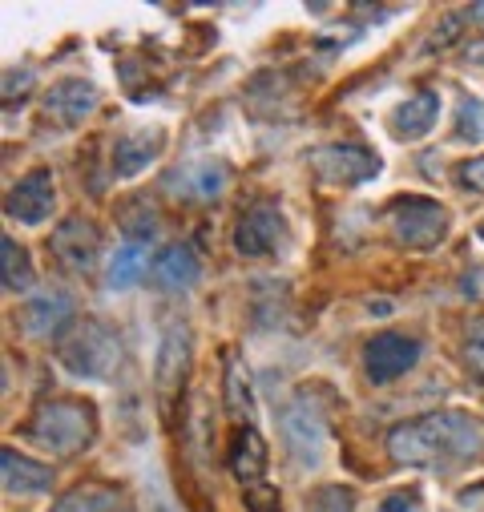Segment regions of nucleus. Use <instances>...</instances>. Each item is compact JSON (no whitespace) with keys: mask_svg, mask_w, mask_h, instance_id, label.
Segmentation results:
<instances>
[{"mask_svg":"<svg viewBox=\"0 0 484 512\" xmlns=\"http://www.w3.org/2000/svg\"><path fill=\"white\" fill-rule=\"evenodd\" d=\"M388 452L408 468H452L484 456V428L468 412H428L392 428Z\"/></svg>","mask_w":484,"mask_h":512,"instance_id":"f257e3e1","label":"nucleus"},{"mask_svg":"<svg viewBox=\"0 0 484 512\" xmlns=\"http://www.w3.org/2000/svg\"><path fill=\"white\" fill-rule=\"evenodd\" d=\"M57 359L69 375L89 379V383H109L121 367V339L113 327H105L101 319H85L61 347Z\"/></svg>","mask_w":484,"mask_h":512,"instance_id":"f03ea898","label":"nucleus"},{"mask_svg":"<svg viewBox=\"0 0 484 512\" xmlns=\"http://www.w3.org/2000/svg\"><path fill=\"white\" fill-rule=\"evenodd\" d=\"M97 436V424H93V408L89 404H77V400H53L45 404L33 424H29V440H37L45 452L53 456H73V452H85Z\"/></svg>","mask_w":484,"mask_h":512,"instance_id":"7ed1b4c3","label":"nucleus"},{"mask_svg":"<svg viewBox=\"0 0 484 512\" xmlns=\"http://www.w3.org/2000/svg\"><path fill=\"white\" fill-rule=\"evenodd\" d=\"M388 222H392L396 242H404V246H412V250H432V246H440V242L448 238V226H452L448 206L436 202V198H424V194H404V198H396Z\"/></svg>","mask_w":484,"mask_h":512,"instance_id":"20e7f679","label":"nucleus"},{"mask_svg":"<svg viewBox=\"0 0 484 512\" xmlns=\"http://www.w3.org/2000/svg\"><path fill=\"white\" fill-rule=\"evenodd\" d=\"M279 432H283V444L295 456V464H303V468H319L323 464V456H327V424L307 400H291L279 412Z\"/></svg>","mask_w":484,"mask_h":512,"instance_id":"39448f33","label":"nucleus"},{"mask_svg":"<svg viewBox=\"0 0 484 512\" xmlns=\"http://www.w3.org/2000/svg\"><path fill=\"white\" fill-rule=\"evenodd\" d=\"M311 166L327 186L339 190H359L380 174V158L363 146H319L311 154Z\"/></svg>","mask_w":484,"mask_h":512,"instance_id":"423d86ee","label":"nucleus"},{"mask_svg":"<svg viewBox=\"0 0 484 512\" xmlns=\"http://www.w3.org/2000/svg\"><path fill=\"white\" fill-rule=\"evenodd\" d=\"M226 186H230V170H226V162H218L210 154L186 158L166 178V190L174 198H182V202H214V198H222Z\"/></svg>","mask_w":484,"mask_h":512,"instance_id":"0eeeda50","label":"nucleus"},{"mask_svg":"<svg viewBox=\"0 0 484 512\" xmlns=\"http://www.w3.org/2000/svg\"><path fill=\"white\" fill-rule=\"evenodd\" d=\"M283 238H287L283 210L275 202H255L234 230V250L247 254V259H263V254H275L283 246Z\"/></svg>","mask_w":484,"mask_h":512,"instance_id":"6e6552de","label":"nucleus"},{"mask_svg":"<svg viewBox=\"0 0 484 512\" xmlns=\"http://www.w3.org/2000/svg\"><path fill=\"white\" fill-rule=\"evenodd\" d=\"M416 363H420V343L400 331H384L363 347V371H368L372 383H392L404 371H412Z\"/></svg>","mask_w":484,"mask_h":512,"instance_id":"1a4fd4ad","label":"nucleus"},{"mask_svg":"<svg viewBox=\"0 0 484 512\" xmlns=\"http://www.w3.org/2000/svg\"><path fill=\"white\" fill-rule=\"evenodd\" d=\"M53 254L57 263L73 275H89L97 254H101V234L89 218H65L57 230H53Z\"/></svg>","mask_w":484,"mask_h":512,"instance_id":"9d476101","label":"nucleus"},{"mask_svg":"<svg viewBox=\"0 0 484 512\" xmlns=\"http://www.w3.org/2000/svg\"><path fill=\"white\" fill-rule=\"evenodd\" d=\"M436 121H440V97L432 89H416L388 109V134L396 142H420L436 130Z\"/></svg>","mask_w":484,"mask_h":512,"instance_id":"9b49d317","label":"nucleus"},{"mask_svg":"<svg viewBox=\"0 0 484 512\" xmlns=\"http://www.w3.org/2000/svg\"><path fill=\"white\" fill-rule=\"evenodd\" d=\"M162 150H166V130L162 125H138V130L121 134L113 142V174L117 178H138L158 162Z\"/></svg>","mask_w":484,"mask_h":512,"instance_id":"f8f14e48","label":"nucleus"},{"mask_svg":"<svg viewBox=\"0 0 484 512\" xmlns=\"http://www.w3.org/2000/svg\"><path fill=\"white\" fill-rule=\"evenodd\" d=\"M57 206V190H53V174L49 170H29L13 190H9V218L25 222V226H41Z\"/></svg>","mask_w":484,"mask_h":512,"instance_id":"ddd939ff","label":"nucleus"},{"mask_svg":"<svg viewBox=\"0 0 484 512\" xmlns=\"http://www.w3.org/2000/svg\"><path fill=\"white\" fill-rule=\"evenodd\" d=\"M69 319H73V295L61 291V287L37 291V295L21 307V327H25V335H33V339H53L61 327H69Z\"/></svg>","mask_w":484,"mask_h":512,"instance_id":"4468645a","label":"nucleus"},{"mask_svg":"<svg viewBox=\"0 0 484 512\" xmlns=\"http://www.w3.org/2000/svg\"><path fill=\"white\" fill-rule=\"evenodd\" d=\"M97 101H101V93H97L93 81H85V77H65V81L49 85V93H45V113L57 117L61 125H77V121H85V117L97 109Z\"/></svg>","mask_w":484,"mask_h":512,"instance_id":"2eb2a0df","label":"nucleus"},{"mask_svg":"<svg viewBox=\"0 0 484 512\" xmlns=\"http://www.w3.org/2000/svg\"><path fill=\"white\" fill-rule=\"evenodd\" d=\"M0 468H5V488L13 496H45L53 488V468L17 452V448H5L0 452Z\"/></svg>","mask_w":484,"mask_h":512,"instance_id":"dca6fc26","label":"nucleus"},{"mask_svg":"<svg viewBox=\"0 0 484 512\" xmlns=\"http://www.w3.org/2000/svg\"><path fill=\"white\" fill-rule=\"evenodd\" d=\"M154 283L162 291H194L202 283V263L190 246H166L154 263Z\"/></svg>","mask_w":484,"mask_h":512,"instance_id":"f3484780","label":"nucleus"},{"mask_svg":"<svg viewBox=\"0 0 484 512\" xmlns=\"http://www.w3.org/2000/svg\"><path fill=\"white\" fill-rule=\"evenodd\" d=\"M146 263H150V242H134V238H121L109 254V267H105V279H109V291H130L142 275H146Z\"/></svg>","mask_w":484,"mask_h":512,"instance_id":"a211bd4d","label":"nucleus"},{"mask_svg":"<svg viewBox=\"0 0 484 512\" xmlns=\"http://www.w3.org/2000/svg\"><path fill=\"white\" fill-rule=\"evenodd\" d=\"M190 367V331L182 323H170L158 347V388H174Z\"/></svg>","mask_w":484,"mask_h":512,"instance_id":"6ab92c4d","label":"nucleus"},{"mask_svg":"<svg viewBox=\"0 0 484 512\" xmlns=\"http://www.w3.org/2000/svg\"><path fill=\"white\" fill-rule=\"evenodd\" d=\"M263 464H267V444L255 428H238L234 436V448H230V472L242 480V484H259L263 476Z\"/></svg>","mask_w":484,"mask_h":512,"instance_id":"aec40b11","label":"nucleus"},{"mask_svg":"<svg viewBox=\"0 0 484 512\" xmlns=\"http://www.w3.org/2000/svg\"><path fill=\"white\" fill-rule=\"evenodd\" d=\"M53 512H121V500L105 484H77L57 500Z\"/></svg>","mask_w":484,"mask_h":512,"instance_id":"412c9836","label":"nucleus"},{"mask_svg":"<svg viewBox=\"0 0 484 512\" xmlns=\"http://www.w3.org/2000/svg\"><path fill=\"white\" fill-rule=\"evenodd\" d=\"M226 408L238 420H251L255 416V396H251V371L238 355L226 359Z\"/></svg>","mask_w":484,"mask_h":512,"instance_id":"4be33fe9","label":"nucleus"},{"mask_svg":"<svg viewBox=\"0 0 484 512\" xmlns=\"http://www.w3.org/2000/svg\"><path fill=\"white\" fill-rule=\"evenodd\" d=\"M0 279H5L9 291H29L37 283V271H33V259H29V250L13 238L0 242Z\"/></svg>","mask_w":484,"mask_h":512,"instance_id":"5701e85b","label":"nucleus"},{"mask_svg":"<svg viewBox=\"0 0 484 512\" xmlns=\"http://www.w3.org/2000/svg\"><path fill=\"white\" fill-rule=\"evenodd\" d=\"M456 138L468 146L484 142V101L480 97H460L456 105Z\"/></svg>","mask_w":484,"mask_h":512,"instance_id":"b1692460","label":"nucleus"},{"mask_svg":"<svg viewBox=\"0 0 484 512\" xmlns=\"http://www.w3.org/2000/svg\"><path fill=\"white\" fill-rule=\"evenodd\" d=\"M464 367L476 383H484V315L472 319L464 331Z\"/></svg>","mask_w":484,"mask_h":512,"instance_id":"393cba45","label":"nucleus"},{"mask_svg":"<svg viewBox=\"0 0 484 512\" xmlns=\"http://www.w3.org/2000/svg\"><path fill=\"white\" fill-rule=\"evenodd\" d=\"M460 186L472 190V194H484V158H468L460 170H456Z\"/></svg>","mask_w":484,"mask_h":512,"instance_id":"a878e982","label":"nucleus"},{"mask_svg":"<svg viewBox=\"0 0 484 512\" xmlns=\"http://www.w3.org/2000/svg\"><path fill=\"white\" fill-rule=\"evenodd\" d=\"M247 504H251V512H279V492L271 484H255L247 492Z\"/></svg>","mask_w":484,"mask_h":512,"instance_id":"bb28decb","label":"nucleus"},{"mask_svg":"<svg viewBox=\"0 0 484 512\" xmlns=\"http://www.w3.org/2000/svg\"><path fill=\"white\" fill-rule=\"evenodd\" d=\"M460 295L472 303H484V267H468L460 275Z\"/></svg>","mask_w":484,"mask_h":512,"instance_id":"cd10ccee","label":"nucleus"},{"mask_svg":"<svg viewBox=\"0 0 484 512\" xmlns=\"http://www.w3.org/2000/svg\"><path fill=\"white\" fill-rule=\"evenodd\" d=\"M376 512H424V504L416 492H392Z\"/></svg>","mask_w":484,"mask_h":512,"instance_id":"c85d7f7f","label":"nucleus"},{"mask_svg":"<svg viewBox=\"0 0 484 512\" xmlns=\"http://www.w3.org/2000/svg\"><path fill=\"white\" fill-rule=\"evenodd\" d=\"M464 61H468V65H476V69H484V41L468 45V49H464Z\"/></svg>","mask_w":484,"mask_h":512,"instance_id":"c756f323","label":"nucleus"},{"mask_svg":"<svg viewBox=\"0 0 484 512\" xmlns=\"http://www.w3.org/2000/svg\"><path fill=\"white\" fill-rule=\"evenodd\" d=\"M368 311H376V319H388L392 303H384V299H372V303H368Z\"/></svg>","mask_w":484,"mask_h":512,"instance_id":"7c9ffc66","label":"nucleus"},{"mask_svg":"<svg viewBox=\"0 0 484 512\" xmlns=\"http://www.w3.org/2000/svg\"><path fill=\"white\" fill-rule=\"evenodd\" d=\"M480 238H484V226H480Z\"/></svg>","mask_w":484,"mask_h":512,"instance_id":"2f4dec72","label":"nucleus"}]
</instances>
